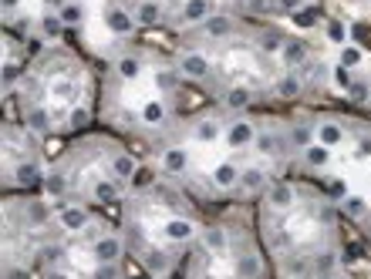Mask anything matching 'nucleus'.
I'll use <instances>...</instances> for the list:
<instances>
[{
  "label": "nucleus",
  "instance_id": "obj_46",
  "mask_svg": "<svg viewBox=\"0 0 371 279\" xmlns=\"http://www.w3.org/2000/svg\"><path fill=\"white\" fill-rule=\"evenodd\" d=\"M17 75H21V68H14V64L7 61V64H3V88H7V91H10V84H14Z\"/></svg>",
  "mask_w": 371,
  "mask_h": 279
},
{
  "label": "nucleus",
  "instance_id": "obj_36",
  "mask_svg": "<svg viewBox=\"0 0 371 279\" xmlns=\"http://www.w3.org/2000/svg\"><path fill=\"white\" fill-rule=\"evenodd\" d=\"M115 71L132 81V77L142 75V61H138V57H132V54H125V57H118V61H115Z\"/></svg>",
  "mask_w": 371,
  "mask_h": 279
},
{
  "label": "nucleus",
  "instance_id": "obj_52",
  "mask_svg": "<svg viewBox=\"0 0 371 279\" xmlns=\"http://www.w3.org/2000/svg\"><path fill=\"white\" fill-rule=\"evenodd\" d=\"M331 279H347V276H331Z\"/></svg>",
  "mask_w": 371,
  "mask_h": 279
},
{
  "label": "nucleus",
  "instance_id": "obj_30",
  "mask_svg": "<svg viewBox=\"0 0 371 279\" xmlns=\"http://www.w3.org/2000/svg\"><path fill=\"white\" fill-rule=\"evenodd\" d=\"M156 84H159L162 95H172V91H179V84H183L179 68H176V71H172V68H162V71H156Z\"/></svg>",
  "mask_w": 371,
  "mask_h": 279
},
{
  "label": "nucleus",
  "instance_id": "obj_42",
  "mask_svg": "<svg viewBox=\"0 0 371 279\" xmlns=\"http://www.w3.org/2000/svg\"><path fill=\"white\" fill-rule=\"evenodd\" d=\"M243 7L250 14H273L277 10V0H243Z\"/></svg>",
  "mask_w": 371,
  "mask_h": 279
},
{
  "label": "nucleus",
  "instance_id": "obj_25",
  "mask_svg": "<svg viewBox=\"0 0 371 279\" xmlns=\"http://www.w3.org/2000/svg\"><path fill=\"white\" fill-rule=\"evenodd\" d=\"M230 246V239H226V232L219 226H206L203 229V249L206 253H223Z\"/></svg>",
  "mask_w": 371,
  "mask_h": 279
},
{
  "label": "nucleus",
  "instance_id": "obj_39",
  "mask_svg": "<svg viewBox=\"0 0 371 279\" xmlns=\"http://www.w3.org/2000/svg\"><path fill=\"white\" fill-rule=\"evenodd\" d=\"M88 122H91V111H88V108L75 104V108L68 111V128H71V131H84V128H88Z\"/></svg>",
  "mask_w": 371,
  "mask_h": 279
},
{
  "label": "nucleus",
  "instance_id": "obj_7",
  "mask_svg": "<svg viewBox=\"0 0 371 279\" xmlns=\"http://www.w3.org/2000/svg\"><path fill=\"white\" fill-rule=\"evenodd\" d=\"M162 232H165V239H169V242H179V246H186V242H192V239H196V232H199V229H196V222H192V219L176 215V219H169V222H165V229H162Z\"/></svg>",
  "mask_w": 371,
  "mask_h": 279
},
{
  "label": "nucleus",
  "instance_id": "obj_48",
  "mask_svg": "<svg viewBox=\"0 0 371 279\" xmlns=\"http://www.w3.org/2000/svg\"><path fill=\"white\" fill-rule=\"evenodd\" d=\"M304 7V0H277V10H287V14H297Z\"/></svg>",
  "mask_w": 371,
  "mask_h": 279
},
{
  "label": "nucleus",
  "instance_id": "obj_16",
  "mask_svg": "<svg viewBox=\"0 0 371 279\" xmlns=\"http://www.w3.org/2000/svg\"><path fill=\"white\" fill-rule=\"evenodd\" d=\"M257 44H260V51L264 54H280L284 51V44H287V34H284V30H277V27H260Z\"/></svg>",
  "mask_w": 371,
  "mask_h": 279
},
{
  "label": "nucleus",
  "instance_id": "obj_11",
  "mask_svg": "<svg viewBox=\"0 0 371 279\" xmlns=\"http://www.w3.org/2000/svg\"><path fill=\"white\" fill-rule=\"evenodd\" d=\"M280 57H284V64L293 71V68H304V64L311 61V48H307L304 41H297V37H287V44H284Z\"/></svg>",
  "mask_w": 371,
  "mask_h": 279
},
{
  "label": "nucleus",
  "instance_id": "obj_40",
  "mask_svg": "<svg viewBox=\"0 0 371 279\" xmlns=\"http://www.w3.org/2000/svg\"><path fill=\"white\" fill-rule=\"evenodd\" d=\"M365 209H368V205H365V199H361V195H347V199H341V212H345V215L361 219V215H365Z\"/></svg>",
  "mask_w": 371,
  "mask_h": 279
},
{
  "label": "nucleus",
  "instance_id": "obj_18",
  "mask_svg": "<svg viewBox=\"0 0 371 279\" xmlns=\"http://www.w3.org/2000/svg\"><path fill=\"white\" fill-rule=\"evenodd\" d=\"M162 3L159 0H142L138 7H135V21L142 27H156V24H162Z\"/></svg>",
  "mask_w": 371,
  "mask_h": 279
},
{
  "label": "nucleus",
  "instance_id": "obj_37",
  "mask_svg": "<svg viewBox=\"0 0 371 279\" xmlns=\"http://www.w3.org/2000/svg\"><path fill=\"white\" fill-rule=\"evenodd\" d=\"M311 135H314V128H311V125H293L287 142H291L293 148H300V152H304L307 145H314V142H311Z\"/></svg>",
  "mask_w": 371,
  "mask_h": 279
},
{
  "label": "nucleus",
  "instance_id": "obj_35",
  "mask_svg": "<svg viewBox=\"0 0 371 279\" xmlns=\"http://www.w3.org/2000/svg\"><path fill=\"white\" fill-rule=\"evenodd\" d=\"M57 17L64 21V27H75V24H81V21H84V7H81V3H75V0H71V3H61Z\"/></svg>",
  "mask_w": 371,
  "mask_h": 279
},
{
  "label": "nucleus",
  "instance_id": "obj_43",
  "mask_svg": "<svg viewBox=\"0 0 371 279\" xmlns=\"http://www.w3.org/2000/svg\"><path fill=\"white\" fill-rule=\"evenodd\" d=\"M347 98H351V102H358V104H365L371 98V88L365 84V81H354V84H351V91H347Z\"/></svg>",
  "mask_w": 371,
  "mask_h": 279
},
{
  "label": "nucleus",
  "instance_id": "obj_10",
  "mask_svg": "<svg viewBox=\"0 0 371 279\" xmlns=\"http://www.w3.org/2000/svg\"><path fill=\"white\" fill-rule=\"evenodd\" d=\"M138 169H142V165H138V158H135L132 152L111 155V178H115V182H132Z\"/></svg>",
  "mask_w": 371,
  "mask_h": 279
},
{
  "label": "nucleus",
  "instance_id": "obj_31",
  "mask_svg": "<svg viewBox=\"0 0 371 279\" xmlns=\"http://www.w3.org/2000/svg\"><path fill=\"white\" fill-rule=\"evenodd\" d=\"M192 135H196V142H216V138L223 135V125H219L216 118H203L199 125L192 128Z\"/></svg>",
  "mask_w": 371,
  "mask_h": 279
},
{
  "label": "nucleus",
  "instance_id": "obj_29",
  "mask_svg": "<svg viewBox=\"0 0 371 279\" xmlns=\"http://www.w3.org/2000/svg\"><path fill=\"white\" fill-rule=\"evenodd\" d=\"M237 276L239 279H260L264 276V266H260V259L257 256H239L237 259Z\"/></svg>",
  "mask_w": 371,
  "mask_h": 279
},
{
  "label": "nucleus",
  "instance_id": "obj_49",
  "mask_svg": "<svg viewBox=\"0 0 371 279\" xmlns=\"http://www.w3.org/2000/svg\"><path fill=\"white\" fill-rule=\"evenodd\" d=\"M41 279H71V276H68V273H61V269L54 266V269H44V273H41Z\"/></svg>",
  "mask_w": 371,
  "mask_h": 279
},
{
  "label": "nucleus",
  "instance_id": "obj_17",
  "mask_svg": "<svg viewBox=\"0 0 371 279\" xmlns=\"http://www.w3.org/2000/svg\"><path fill=\"white\" fill-rule=\"evenodd\" d=\"M24 125L34 131V135H48L51 131V115L44 111V104H30L24 111Z\"/></svg>",
  "mask_w": 371,
  "mask_h": 279
},
{
  "label": "nucleus",
  "instance_id": "obj_1",
  "mask_svg": "<svg viewBox=\"0 0 371 279\" xmlns=\"http://www.w3.org/2000/svg\"><path fill=\"white\" fill-rule=\"evenodd\" d=\"M176 68H179V75L189 77V81H206V77H210V71H212L210 61H206V54H199V51L179 54Z\"/></svg>",
  "mask_w": 371,
  "mask_h": 279
},
{
  "label": "nucleus",
  "instance_id": "obj_13",
  "mask_svg": "<svg viewBox=\"0 0 371 279\" xmlns=\"http://www.w3.org/2000/svg\"><path fill=\"white\" fill-rule=\"evenodd\" d=\"M266 205L270 209H291L293 205V185L291 182H270V189H266Z\"/></svg>",
  "mask_w": 371,
  "mask_h": 279
},
{
  "label": "nucleus",
  "instance_id": "obj_14",
  "mask_svg": "<svg viewBox=\"0 0 371 279\" xmlns=\"http://www.w3.org/2000/svg\"><path fill=\"white\" fill-rule=\"evenodd\" d=\"M68 259V246L64 242H44L41 249H37V266L41 269H54V266H61Z\"/></svg>",
  "mask_w": 371,
  "mask_h": 279
},
{
  "label": "nucleus",
  "instance_id": "obj_26",
  "mask_svg": "<svg viewBox=\"0 0 371 279\" xmlns=\"http://www.w3.org/2000/svg\"><path fill=\"white\" fill-rule=\"evenodd\" d=\"M250 102H253V91H250V88H243V84L230 88V91L223 95V104H226L230 111H243V108H246Z\"/></svg>",
  "mask_w": 371,
  "mask_h": 279
},
{
  "label": "nucleus",
  "instance_id": "obj_3",
  "mask_svg": "<svg viewBox=\"0 0 371 279\" xmlns=\"http://www.w3.org/2000/svg\"><path fill=\"white\" fill-rule=\"evenodd\" d=\"M57 222H61L64 232H84L91 226V212L84 205H61L57 209Z\"/></svg>",
  "mask_w": 371,
  "mask_h": 279
},
{
  "label": "nucleus",
  "instance_id": "obj_20",
  "mask_svg": "<svg viewBox=\"0 0 371 279\" xmlns=\"http://www.w3.org/2000/svg\"><path fill=\"white\" fill-rule=\"evenodd\" d=\"M314 131H318V142L327 145V148H338L345 142V128L338 122H320V125H314Z\"/></svg>",
  "mask_w": 371,
  "mask_h": 279
},
{
  "label": "nucleus",
  "instance_id": "obj_8",
  "mask_svg": "<svg viewBox=\"0 0 371 279\" xmlns=\"http://www.w3.org/2000/svg\"><path fill=\"white\" fill-rule=\"evenodd\" d=\"M226 142H230V148H250L257 142V128L250 122H243V118H237V122L226 125Z\"/></svg>",
  "mask_w": 371,
  "mask_h": 279
},
{
  "label": "nucleus",
  "instance_id": "obj_45",
  "mask_svg": "<svg viewBox=\"0 0 371 279\" xmlns=\"http://www.w3.org/2000/svg\"><path fill=\"white\" fill-rule=\"evenodd\" d=\"M341 64L345 68H358L361 64V51L358 48H341Z\"/></svg>",
  "mask_w": 371,
  "mask_h": 279
},
{
  "label": "nucleus",
  "instance_id": "obj_34",
  "mask_svg": "<svg viewBox=\"0 0 371 279\" xmlns=\"http://www.w3.org/2000/svg\"><path fill=\"white\" fill-rule=\"evenodd\" d=\"M324 30H327V41H331V44H341V48H345L347 24L341 17H327V21H324Z\"/></svg>",
  "mask_w": 371,
  "mask_h": 279
},
{
  "label": "nucleus",
  "instance_id": "obj_33",
  "mask_svg": "<svg viewBox=\"0 0 371 279\" xmlns=\"http://www.w3.org/2000/svg\"><path fill=\"white\" fill-rule=\"evenodd\" d=\"M138 118H142V125H162V122H165V104L162 102H145Z\"/></svg>",
  "mask_w": 371,
  "mask_h": 279
},
{
  "label": "nucleus",
  "instance_id": "obj_5",
  "mask_svg": "<svg viewBox=\"0 0 371 279\" xmlns=\"http://www.w3.org/2000/svg\"><path fill=\"white\" fill-rule=\"evenodd\" d=\"M135 24H138V21H135L125 7H118V3H111V7L105 10V27L111 30V34H118V37H129V34L135 30Z\"/></svg>",
  "mask_w": 371,
  "mask_h": 279
},
{
  "label": "nucleus",
  "instance_id": "obj_28",
  "mask_svg": "<svg viewBox=\"0 0 371 279\" xmlns=\"http://www.w3.org/2000/svg\"><path fill=\"white\" fill-rule=\"evenodd\" d=\"M320 21H324V10H320V7H307V3L293 14V24L300 27V30H311V27H318Z\"/></svg>",
  "mask_w": 371,
  "mask_h": 279
},
{
  "label": "nucleus",
  "instance_id": "obj_47",
  "mask_svg": "<svg viewBox=\"0 0 371 279\" xmlns=\"http://www.w3.org/2000/svg\"><path fill=\"white\" fill-rule=\"evenodd\" d=\"M358 155H361V158H371V131L368 135H358Z\"/></svg>",
  "mask_w": 371,
  "mask_h": 279
},
{
  "label": "nucleus",
  "instance_id": "obj_4",
  "mask_svg": "<svg viewBox=\"0 0 371 279\" xmlns=\"http://www.w3.org/2000/svg\"><path fill=\"white\" fill-rule=\"evenodd\" d=\"M233 30H237V21L230 14H212L210 21L199 24V34L206 41H226V37H233Z\"/></svg>",
  "mask_w": 371,
  "mask_h": 279
},
{
  "label": "nucleus",
  "instance_id": "obj_32",
  "mask_svg": "<svg viewBox=\"0 0 371 279\" xmlns=\"http://www.w3.org/2000/svg\"><path fill=\"white\" fill-rule=\"evenodd\" d=\"M98 202H105V205H115L118 199H122V189H118V182H98L95 185V192H91Z\"/></svg>",
  "mask_w": 371,
  "mask_h": 279
},
{
  "label": "nucleus",
  "instance_id": "obj_2",
  "mask_svg": "<svg viewBox=\"0 0 371 279\" xmlns=\"http://www.w3.org/2000/svg\"><path fill=\"white\" fill-rule=\"evenodd\" d=\"M10 175H14V182H17L21 189H41L48 172L41 169V162H37V158H21V162H17V169H14Z\"/></svg>",
  "mask_w": 371,
  "mask_h": 279
},
{
  "label": "nucleus",
  "instance_id": "obj_19",
  "mask_svg": "<svg viewBox=\"0 0 371 279\" xmlns=\"http://www.w3.org/2000/svg\"><path fill=\"white\" fill-rule=\"evenodd\" d=\"M239 175H243V169H239V165H233V162H219V165H216V172H212V182H216L219 189H237Z\"/></svg>",
  "mask_w": 371,
  "mask_h": 279
},
{
  "label": "nucleus",
  "instance_id": "obj_22",
  "mask_svg": "<svg viewBox=\"0 0 371 279\" xmlns=\"http://www.w3.org/2000/svg\"><path fill=\"white\" fill-rule=\"evenodd\" d=\"M41 192H44V199H64V195H68V178L54 169V172H48V175H44Z\"/></svg>",
  "mask_w": 371,
  "mask_h": 279
},
{
  "label": "nucleus",
  "instance_id": "obj_24",
  "mask_svg": "<svg viewBox=\"0 0 371 279\" xmlns=\"http://www.w3.org/2000/svg\"><path fill=\"white\" fill-rule=\"evenodd\" d=\"M304 165H307V169H314V172H320V169H324V165H327V162H331V148H327V145H307V148H304Z\"/></svg>",
  "mask_w": 371,
  "mask_h": 279
},
{
  "label": "nucleus",
  "instance_id": "obj_9",
  "mask_svg": "<svg viewBox=\"0 0 371 279\" xmlns=\"http://www.w3.org/2000/svg\"><path fill=\"white\" fill-rule=\"evenodd\" d=\"M212 17V0H186L179 10V24H203Z\"/></svg>",
  "mask_w": 371,
  "mask_h": 279
},
{
  "label": "nucleus",
  "instance_id": "obj_15",
  "mask_svg": "<svg viewBox=\"0 0 371 279\" xmlns=\"http://www.w3.org/2000/svg\"><path fill=\"white\" fill-rule=\"evenodd\" d=\"M186 169H189V152H186V148L172 145V148L162 152V172H169V175H183Z\"/></svg>",
  "mask_w": 371,
  "mask_h": 279
},
{
  "label": "nucleus",
  "instance_id": "obj_44",
  "mask_svg": "<svg viewBox=\"0 0 371 279\" xmlns=\"http://www.w3.org/2000/svg\"><path fill=\"white\" fill-rule=\"evenodd\" d=\"M149 185H156V175H152V169H138L132 178V189H149Z\"/></svg>",
  "mask_w": 371,
  "mask_h": 279
},
{
  "label": "nucleus",
  "instance_id": "obj_51",
  "mask_svg": "<svg viewBox=\"0 0 371 279\" xmlns=\"http://www.w3.org/2000/svg\"><path fill=\"white\" fill-rule=\"evenodd\" d=\"M41 3H57V0H41Z\"/></svg>",
  "mask_w": 371,
  "mask_h": 279
},
{
  "label": "nucleus",
  "instance_id": "obj_41",
  "mask_svg": "<svg viewBox=\"0 0 371 279\" xmlns=\"http://www.w3.org/2000/svg\"><path fill=\"white\" fill-rule=\"evenodd\" d=\"M91 279H122V269H118V262H98Z\"/></svg>",
  "mask_w": 371,
  "mask_h": 279
},
{
  "label": "nucleus",
  "instance_id": "obj_27",
  "mask_svg": "<svg viewBox=\"0 0 371 279\" xmlns=\"http://www.w3.org/2000/svg\"><path fill=\"white\" fill-rule=\"evenodd\" d=\"M37 30H41L44 41H57V37L64 34V21H61L57 14H44V17L37 21Z\"/></svg>",
  "mask_w": 371,
  "mask_h": 279
},
{
  "label": "nucleus",
  "instance_id": "obj_21",
  "mask_svg": "<svg viewBox=\"0 0 371 279\" xmlns=\"http://www.w3.org/2000/svg\"><path fill=\"white\" fill-rule=\"evenodd\" d=\"M239 189H243V192H260V189H270V175H266V169H243V175H239Z\"/></svg>",
  "mask_w": 371,
  "mask_h": 279
},
{
  "label": "nucleus",
  "instance_id": "obj_23",
  "mask_svg": "<svg viewBox=\"0 0 371 279\" xmlns=\"http://www.w3.org/2000/svg\"><path fill=\"white\" fill-rule=\"evenodd\" d=\"M334 266H338V253L327 249V253H320L318 259L311 262V276L314 279H331L334 276Z\"/></svg>",
  "mask_w": 371,
  "mask_h": 279
},
{
  "label": "nucleus",
  "instance_id": "obj_38",
  "mask_svg": "<svg viewBox=\"0 0 371 279\" xmlns=\"http://www.w3.org/2000/svg\"><path fill=\"white\" fill-rule=\"evenodd\" d=\"M331 81H334V88L338 91H351V84H354V77H351V68H345L341 61L331 68Z\"/></svg>",
  "mask_w": 371,
  "mask_h": 279
},
{
  "label": "nucleus",
  "instance_id": "obj_12",
  "mask_svg": "<svg viewBox=\"0 0 371 279\" xmlns=\"http://www.w3.org/2000/svg\"><path fill=\"white\" fill-rule=\"evenodd\" d=\"M273 91H277V98H284V102H293V98H300V95H304V77L297 75V71H287V75L277 77Z\"/></svg>",
  "mask_w": 371,
  "mask_h": 279
},
{
  "label": "nucleus",
  "instance_id": "obj_50",
  "mask_svg": "<svg viewBox=\"0 0 371 279\" xmlns=\"http://www.w3.org/2000/svg\"><path fill=\"white\" fill-rule=\"evenodd\" d=\"M0 3H3V10H7V14H10L14 7H21V0H0Z\"/></svg>",
  "mask_w": 371,
  "mask_h": 279
},
{
  "label": "nucleus",
  "instance_id": "obj_6",
  "mask_svg": "<svg viewBox=\"0 0 371 279\" xmlns=\"http://www.w3.org/2000/svg\"><path fill=\"white\" fill-rule=\"evenodd\" d=\"M122 253H125V246H122V239H118V235H98V239H95V246H91L95 262H118Z\"/></svg>",
  "mask_w": 371,
  "mask_h": 279
}]
</instances>
